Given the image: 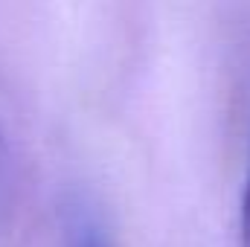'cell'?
<instances>
[{
  "mask_svg": "<svg viewBox=\"0 0 250 247\" xmlns=\"http://www.w3.org/2000/svg\"><path fill=\"white\" fill-rule=\"evenodd\" d=\"M239 247H250V175L242 195V218H239Z\"/></svg>",
  "mask_w": 250,
  "mask_h": 247,
  "instance_id": "2",
  "label": "cell"
},
{
  "mask_svg": "<svg viewBox=\"0 0 250 247\" xmlns=\"http://www.w3.org/2000/svg\"><path fill=\"white\" fill-rule=\"evenodd\" d=\"M70 247H108V242L90 218H76L70 230Z\"/></svg>",
  "mask_w": 250,
  "mask_h": 247,
  "instance_id": "1",
  "label": "cell"
}]
</instances>
